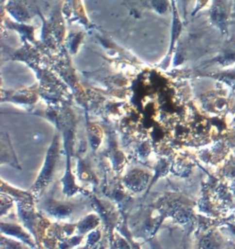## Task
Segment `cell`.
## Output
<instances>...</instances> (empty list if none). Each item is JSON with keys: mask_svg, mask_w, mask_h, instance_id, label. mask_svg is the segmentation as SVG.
I'll return each mask as SVG.
<instances>
[{"mask_svg": "<svg viewBox=\"0 0 235 249\" xmlns=\"http://www.w3.org/2000/svg\"><path fill=\"white\" fill-rule=\"evenodd\" d=\"M233 13L234 0H212L210 9V21L225 36L229 34Z\"/></svg>", "mask_w": 235, "mask_h": 249, "instance_id": "cell-1", "label": "cell"}, {"mask_svg": "<svg viewBox=\"0 0 235 249\" xmlns=\"http://www.w3.org/2000/svg\"><path fill=\"white\" fill-rule=\"evenodd\" d=\"M214 62L221 67L230 68L235 66V37L230 38L225 42Z\"/></svg>", "mask_w": 235, "mask_h": 249, "instance_id": "cell-2", "label": "cell"}, {"mask_svg": "<svg viewBox=\"0 0 235 249\" xmlns=\"http://www.w3.org/2000/svg\"><path fill=\"white\" fill-rule=\"evenodd\" d=\"M210 77L216 79L218 82L224 84L230 89V91L235 92V67L227 68L225 70L210 74Z\"/></svg>", "mask_w": 235, "mask_h": 249, "instance_id": "cell-3", "label": "cell"}, {"mask_svg": "<svg viewBox=\"0 0 235 249\" xmlns=\"http://www.w3.org/2000/svg\"><path fill=\"white\" fill-rule=\"evenodd\" d=\"M235 17V0H234V13H233V18Z\"/></svg>", "mask_w": 235, "mask_h": 249, "instance_id": "cell-4", "label": "cell"}, {"mask_svg": "<svg viewBox=\"0 0 235 249\" xmlns=\"http://www.w3.org/2000/svg\"><path fill=\"white\" fill-rule=\"evenodd\" d=\"M232 191H233V193L235 195V184L232 187Z\"/></svg>", "mask_w": 235, "mask_h": 249, "instance_id": "cell-5", "label": "cell"}, {"mask_svg": "<svg viewBox=\"0 0 235 249\" xmlns=\"http://www.w3.org/2000/svg\"><path fill=\"white\" fill-rule=\"evenodd\" d=\"M234 123L235 124V108H234Z\"/></svg>", "mask_w": 235, "mask_h": 249, "instance_id": "cell-6", "label": "cell"}]
</instances>
